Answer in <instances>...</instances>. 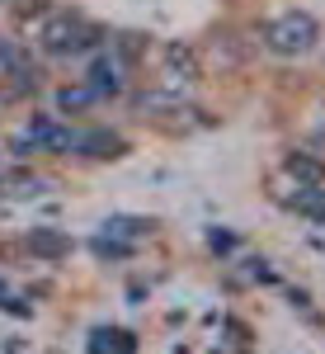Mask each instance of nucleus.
Here are the masks:
<instances>
[{
    "label": "nucleus",
    "mask_w": 325,
    "mask_h": 354,
    "mask_svg": "<svg viewBox=\"0 0 325 354\" xmlns=\"http://www.w3.org/2000/svg\"><path fill=\"white\" fill-rule=\"evenodd\" d=\"M321 38V28H316V19L311 15H302V10H293L288 19H278V24H269V48L283 57H302L311 53V43Z\"/></svg>",
    "instance_id": "f257e3e1"
},
{
    "label": "nucleus",
    "mask_w": 325,
    "mask_h": 354,
    "mask_svg": "<svg viewBox=\"0 0 325 354\" xmlns=\"http://www.w3.org/2000/svg\"><path fill=\"white\" fill-rule=\"evenodd\" d=\"M95 43V28H85L81 19H52L48 24V48L52 53H81Z\"/></svg>",
    "instance_id": "f03ea898"
},
{
    "label": "nucleus",
    "mask_w": 325,
    "mask_h": 354,
    "mask_svg": "<svg viewBox=\"0 0 325 354\" xmlns=\"http://www.w3.org/2000/svg\"><path fill=\"white\" fill-rule=\"evenodd\" d=\"M71 151H85V156H118L123 151V137H113V133H76V147Z\"/></svg>",
    "instance_id": "7ed1b4c3"
},
{
    "label": "nucleus",
    "mask_w": 325,
    "mask_h": 354,
    "mask_svg": "<svg viewBox=\"0 0 325 354\" xmlns=\"http://www.w3.org/2000/svg\"><path fill=\"white\" fill-rule=\"evenodd\" d=\"M28 250H33V255H66L71 241H66L61 232H43V227H38V232H28Z\"/></svg>",
    "instance_id": "20e7f679"
},
{
    "label": "nucleus",
    "mask_w": 325,
    "mask_h": 354,
    "mask_svg": "<svg viewBox=\"0 0 325 354\" xmlns=\"http://www.w3.org/2000/svg\"><path fill=\"white\" fill-rule=\"evenodd\" d=\"M90 90H95V95H113V90H118V66H113L108 57H99V62L90 66Z\"/></svg>",
    "instance_id": "39448f33"
},
{
    "label": "nucleus",
    "mask_w": 325,
    "mask_h": 354,
    "mask_svg": "<svg viewBox=\"0 0 325 354\" xmlns=\"http://www.w3.org/2000/svg\"><path fill=\"white\" fill-rule=\"evenodd\" d=\"M90 354H132V335H123V330H99L95 345H90Z\"/></svg>",
    "instance_id": "423d86ee"
},
{
    "label": "nucleus",
    "mask_w": 325,
    "mask_h": 354,
    "mask_svg": "<svg viewBox=\"0 0 325 354\" xmlns=\"http://www.w3.org/2000/svg\"><path fill=\"white\" fill-rule=\"evenodd\" d=\"M95 100H99V95H95V90H90V85H71V90H57V109H90V104H95Z\"/></svg>",
    "instance_id": "0eeeda50"
},
{
    "label": "nucleus",
    "mask_w": 325,
    "mask_h": 354,
    "mask_svg": "<svg viewBox=\"0 0 325 354\" xmlns=\"http://www.w3.org/2000/svg\"><path fill=\"white\" fill-rule=\"evenodd\" d=\"M137 109H165V113H175V109H179V100H175V95H156V90H141V95H137Z\"/></svg>",
    "instance_id": "6e6552de"
},
{
    "label": "nucleus",
    "mask_w": 325,
    "mask_h": 354,
    "mask_svg": "<svg viewBox=\"0 0 325 354\" xmlns=\"http://www.w3.org/2000/svg\"><path fill=\"white\" fill-rule=\"evenodd\" d=\"M288 170H293V175H302L306 185H316V180L325 175V165H321V161H311V156H293V161H288Z\"/></svg>",
    "instance_id": "1a4fd4ad"
},
{
    "label": "nucleus",
    "mask_w": 325,
    "mask_h": 354,
    "mask_svg": "<svg viewBox=\"0 0 325 354\" xmlns=\"http://www.w3.org/2000/svg\"><path fill=\"white\" fill-rule=\"evenodd\" d=\"M151 222H132V218H113L108 227H99L104 236H132V232H146Z\"/></svg>",
    "instance_id": "9d476101"
},
{
    "label": "nucleus",
    "mask_w": 325,
    "mask_h": 354,
    "mask_svg": "<svg viewBox=\"0 0 325 354\" xmlns=\"http://www.w3.org/2000/svg\"><path fill=\"white\" fill-rule=\"evenodd\" d=\"M38 189H43V180H33V175H24V180H14V185H10V194H14V198H33Z\"/></svg>",
    "instance_id": "9b49d317"
},
{
    "label": "nucleus",
    "mask_w": 325,
    "mask_h": 354,
    "mask_svg": "<svg viewBox=\"0 0 325 354\" xmlns=\"http://www.w3.org/2000/svg\"><path fill=\"white\" fill-rule=\"evenodd\" d=\"M5 66H14V48H10V43H0V71H5Z\"/></svg>",
    "instance_id": "f8f14e48"
}]
</instances>
